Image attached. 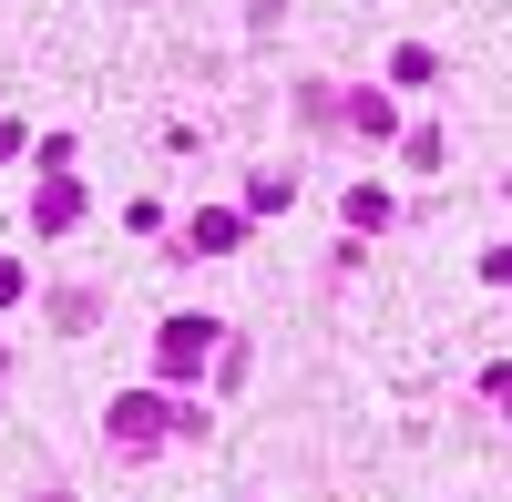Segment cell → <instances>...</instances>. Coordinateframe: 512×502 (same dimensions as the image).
Instances as JSON below:
<instances>
[{
  "label": "cell",
  "mask_w": 512,
  "mask_h": 502,
  "mask_svg": "<svg viewBox=\"0 0 512 502\" xmlns=\"http://www.w3.org/2000/svg\"><path fill=\"white\" fill-rule=\"evenodd\" d=\"M103 431H113L123 451H154V441H175V431H195V410H175L164 390H123V400L103 410Z\"/></svg>",
  "instance_id": "cell-1"
},
{
  "label": "cell",
  "mask_w": 512,
  "mask_h": 502,
  "mask_svg": "<svg viewBox=\"0 0 512 502\" xmlns=\"http://www.w3.org/2000/svg\"><path fill=\"white\" fill-rule=\"evenodd\" d=\"M216 339H226V328H216V318H195V308H185V318H164V339H154V380H195Z\"/></svg>",
  "instance_id": "cell-2"
},
{
  "label": "cell",
  "mask_w": 512,
  "mask_h": 502,
  "mask_svg": "<svg viewBox=\"0 0 512 502\" xmlns=\"http://www.w3.org/2000/svg\"><path fill=\"white\" fill-rule=\"evenodd\" d=\"M338 103H349V113H338V123H349V134H400V113H390V93H338Z\"/></svg>",
  "instance_id": "cell-3"
},
{
  "label": "cell",
  "mask_w": 512,
  "mask_h": 502,
  "mask_svg": "<svg viewBox=\"0 0 512 502\" xmlns=\"http://www.w3.org/2000/svg\"><path fill=\"white\" fill-rule=\"evenodd\" d=\"M72 216H82V185H62V175H52V185L31 195V226H41V236H62Z\"/></svg>",
  "instance_id": "cell-4"
},
{
  "label": "cell",
  "mask_w": 512,
  "mask_h": 502,
  "mask_svg": "<svg viewBox=\"0 0 512 502\" xmlns=\"http://www.w3.org/2000/svg\"><path fill=\"white\" fill-rule=\"evenodd\" d=\"M236 236H246V216H236V205H205V216H195V257H226Z\"/></svg>",
  "instance_id": "cell-5"
},
{
  "label": "cell",
  "mask_w": 512,
  "mask_h": 502,
  "mask_svg": "<svg viewBox=\"0 0 512 502\" xmlns=\"http://www.w3.org/2000/svg\"><path fill=\"white\" fill-rule=\"evenodd\" d=\"M390 82H400V93H410V82H431V52H420V41H400V52H390Z\"/></svg>",
  "instance_id": "cell-6"
},
{
  "label": "cell",
  "mask_w": 512,
  "mask_h": 502,
  "mask_svg": "<svg viewBox=\"0 0 512 502\" xmlns=\"http://www.w3.org/2000/svg\"><path fill=\"white\" fill-rule=\"evenodd\" d=\"M482 277H492V287H512V246H492V257H482Z\"/></svg>",
  "instance_id": "cell-7"
},
{
  "label": "cell",
  "mask_w": 512,
  "mask_h": 502,
  "mask_svg": "<svg viewBox=\"0 0 512 502\" xmlns=\"http://www.w3.org/2000/svg\"><path fill=\"white\" fill-rule=\"evenodd\" d=\"M482 390H492V410H512V369H492V380H482Z\"/></svg>",
  "instance_id": "cell-8"
},
{
  "label": "cell",
  "mask_w": 512,
  "mask_h": 502,
  "mask_svg": "<svg viewBox=\"0 0 512 502\" xmlns=\"http://www.w3.org/2000/svg\"><path fill=\"white\" fill-rule=\"evenodd\" d=\"M11 154H21V123H11V113H0V164H11Z\"/></svg>",
  "instance_id": "cell-9"
},
{
  "label": "cell",
  "mask_w": 512,
  "mask_h": 502,
  "mask_svg": "<svg viewBox=\"0 0 512 502\" xmlns=\"http://www.w3.org/2000/svg\"><path fill=\"white\" fill-rule=\"evenodd\" d=\"M277 11H287V0H246V21H256V31H267V21H277Z\"/></svg>",
  "instance_id": "cell-10"
},
{
  "label": "cell",
  "mask_w": 512,
  "mask_h": 502,
  "mask_svg": "<svg viewBox=\"0 0 512 502\" xmlns=\"http://www.w3.org/2000/svg\"><path fill=\"white\" fill-rule=\"evenodd\" d=\"M21 287H31V277H21V267H0V308H11V298H21Z\"/></svg>",
  "instance_id": "cell-11"
},
{
  "label": "cell",
  "mask_w": 512,
  "mask_h": 502,
  "mask_svg": "<svg viewBox=\"0 0 512 502\" xmlns=\"http://www.w3.org/2000/svg\"><path fill=\"white\" fill-rule=\"evenodd\" d=\"M0 369H11V359H0Z\"/></svg>",
  "instance_id": "cell-12"
}]
</instances>
